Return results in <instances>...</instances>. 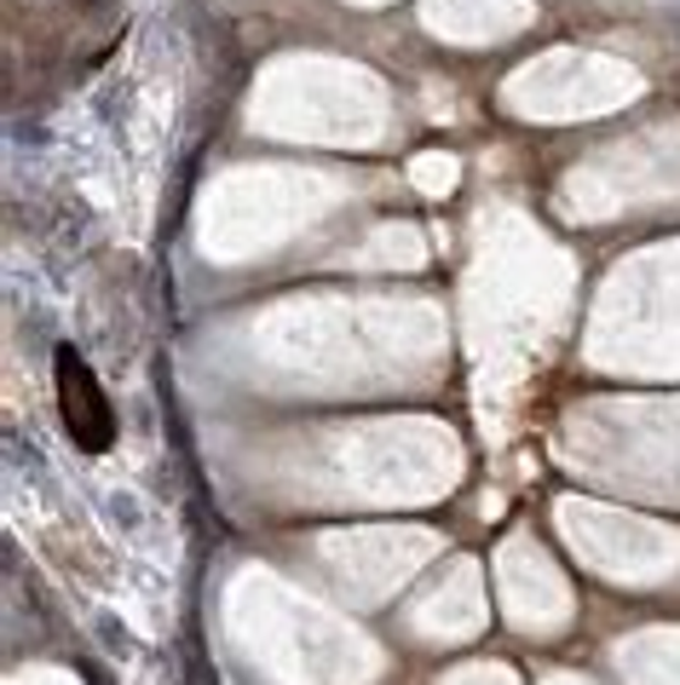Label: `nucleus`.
<instances>
[{
    "mask_svg": "<svg viewBox=\"0 0 680 685\" xmlns=\"http://www.w3.org/2000/svg\"><path fill=\"white\" fill-rule=\"evenodd\" d=\"M53 380H58V410H64V426H69L75 449L105 455L116 444V415H110V398H105V387H98V374L75 358L69 346H58Z\"/></svg>",
    "mask_w": 680,
    "mask_h": 685,
    "instance_id": "obj_1",
    "label": "nucleus"
}]
</instances>
